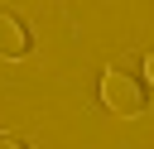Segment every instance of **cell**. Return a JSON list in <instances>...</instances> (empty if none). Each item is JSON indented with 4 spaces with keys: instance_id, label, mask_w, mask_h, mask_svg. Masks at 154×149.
<instances>
[{
    "instance_id": "cell-1",
    "label": "cell",
    "mask_w": 154,
    "mask_h": 149,
    "mask_svg": "<svg viewBox=\"0 0 154 149\" xmlns=\"http://www.w3.org/2000/svg\"><path fill=\"white\" fill-rule=\"evenodd\" d=\"M101 101H106V111L111 115H120V120H130V115H140L144 111V87L130 77V72H120L116 62L101 72Z\"/></svg>"
},
{
    "instance_id": "cell-3",
    "label": "cell",
    "mask_w": 154,
    "mask_h": 149,
    "mask_svg": "<svg viewBox=\"0 0 154 149\" xmlns=\"http://www.w3.org/2000/svg\"><path fill=\"white\" fill-rule=\"evenodd\" d=\"M144 82H149V87H154V53H149V58H144Z\"/></svg>"
},
{
    "instance_id": "cell-2",
    "label": "cell",
    "mask_w": 154,
    "mask_h": 149,
    "mask_svg": "<svg viewBox=\"0 0 154 149\" xmlns=\"http://www.w3.org/2000/svg\"><path fill=\"white\" fill-rule=\"evenodd\" d=\"M24 53H29V29L0 10V58H24Z\"/></svg>"
},
{
    "instance_id": "cell-4",
    "label": "cell",
    "mask_w": 154,
    "mask_h": 149,
    "mask_svg": "<svg viewBox=\"0 0 154 149\" xmlns=\"http://www.w3.org/2000/svg\"><path fill=\"white\" fill-rule=\"evenodd\" d=\"M0 149H24V144H19L14 135H0Z\"/></svg>"
}]
</instances>
